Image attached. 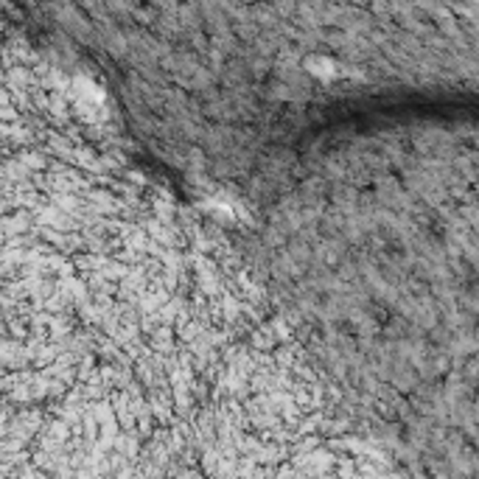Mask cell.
Segmentation results:
<instances>
[{
  "mask_svg": "<svg viewBox=\"0 0 479 479\" xmlns=\"http://www.w3.org/2000/svg\"><path fill=\"white\" fill-rule=\"evenodd\" d=\"M306 73L314 76V79H320V82H331L336 76H342L339 65L331 56H311V59H306Z\"/></svg>",
  "mask_w": 479,
  "mask_h": 479,
  "instance_id": "obj_1",
  "label": "cell"
}]
</instances>
